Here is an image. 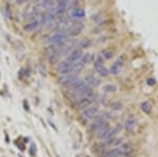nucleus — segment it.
<instances>
[{"label": "nucleus", "instance_id": "6e6552de", "mask_svg": "<svg viewBox=\"0 0 158 157\" xmlns=\"http://www.w3.org/2000/svg\"><path fill=\"white\" fill-rule=\"evenodd\" d=\"M83 30V24L82 23H76V24L72 25L71 28L69 30L68 32V35L69 36H72V37H75V36H78Z\"/></svg>", "mask_w": 158, "mask_h": 157}, {"label": "nucleus", "instance_id": "aec40b11", "mask_svg": "<svg viewBox=\"0 0 158 157\" xmlns=\"http://www.w3.org/2000/svg\"><path fill=\"white\" fill-rule=\"evenodd\" d=\"M141 110L145 112V114H150L151 111H152V104L149 101H145L141 104Z\"/></svg>", "mask_w": 158, "mask_h": 157}, {"label": "nucleus", "instance_id": "9d476101", "mask_svg": "<svg viewBox=\"0 0 158 157\" xmlns=\"http://www.w3.org/2000/svg\"><path fill=\"white\" fill-rule=\"evenodd\" d=\"M134 150V147L131 142H126V144H122L120 147L118 148V151L120 153V155L122 154H129V153H132Z\"/></svg>", "mask_w": 158, "mask_h": 157}, {"label": "nucleus", "instance_id": "b1692460", "mask_svg": "<svg viewBox=\"0 0 158 157\" xmlns=\"http://www.w3.org/2000/svg\"><path fill=\"white\" fill-rule=\"evenodd\" d=\"M59 56H60V53H56V54H53V55L51 56H49V60H50V62L51 63H56L57 61L59 60Z\"/></svg>", "mask_w": 158, "mask_h": 157}, {"label": "nucleus", "instance_id": "ddd939ff", "mask_svg": "<svg viewBox=\"0 0 158 157\" xmlns=\"http://www.w3.org/2000/svg\"><path fill=\"white\" fill-rule=\"evenodd\" d=\"M122 63H123V60H121V61H120V59H119V60H117L116 62H115L114 65L111 66V69H110V70H109V72L111 73V74H113V75H117V74H119V72H120L121 66H122Z\"/></svg>", "mask_w": 158, "mask_h": 157}, {"label": "nucleus", "instance_id": "7ed1b4c3", "mask_svg": "<svg viewBox=\"0 0 158 157\" xmlns=\"http://www.w3.org/2000/svg\"><path fill=\"white\" fill-rule=\"evenodd\" d=\"M82 55H83L82 49H80V47H78V49H74L73 51L69 54V56L66 57V60L73 65V63L77 62L78 60H80V58L82 57Z\"/></svg>", "mask_w": 158, "mask_h": 157}, {"label": "nucleus", "instance_id": "dca6fc26", "mask_svg": "<svg viewBox=\"0 0 158 157\" xmlns=\"http://www.w3.org/2000/svg\"><path fill=\"white\" fill-rule=\"evenodd\" d=\"M85 85H87V83H85V80L79 79V78H77V79H76L75 81L72 83L71 88H73V90L75 91V90H79V89H81V88H83Z\"/></svg>", "mask_w": 158, "mask_h": 157}, {"label": "nucleus", "instance_id": "4be33fe9", "mask_svg": "<svg viewBox=\"0 0 158 157\" xmlns=\"http://www.w3.org/2000/svg\"><path fill=\"white\" fill-rule=\"evenodd\" d=\"M121 142V139L119 138H115V137H112V138L107 139V146H117Z\"/></svg>", "mask_w": 158, "mask_h": 157}, {"label": "nucleus", "instance_id": "412c9836", "mask_svg": "<svg viewBox=\"0 0 158 157\" xmlns=\"http://www.w3.org/2000/svg\"><path fill=\"white\" fill-rule=\"evenodd\" d=\"M101 56L103 57L104 59L109 60V59H112V57L114 56V54H113V52H112L111 50H104V51H102Z\"/></svg>", "mask_w": 158, "mask_h": 157}, {"label": "nucleus", "instance_id": "c85d7f7f", "mask_svg": "<svg viewBox=\"0 0 158 157\" xmlns=\"http://www.w3.org/2000/svg\"><path fill=\"white\" fill-rule=\"evenodd\" d=\"M23 106H24V109H25V111H28L30 110V108H28V104L26 103V100L23 101Z\"/></svg>", "mask_w": 158, "mask_h": 157}, {"label": "nucleus", "instance_id": "f03ea898", "mask_svg": "<svg viewBox=\"0 0 158 157\" xmlns=\"http://www.w3.org/2000/svg\"><path fill=\"white\" fill-rule=\"evenodd\" d=\"M95 100V95H91V96H87V97H82V98L78 99L77 100V108L81 109V110H85V109L91 107V104L94 102Z\"/></svg>", "mask_w": 158, "mask_h": 157}, {"label": "nucleus", "instance_id": "4468645a", "mask_svg": "<svg viewBox=\"0 0 158 157\" xmlns=\"http://www.w3.org/2000/svg\"><path fill=\"white\" fill-rule=\"evenodd\" d=\"M54 4V0H40L38 2V8L42 9H49Z\"/></svg>", "mask_w": 158, "mask_h": 157}, {"label": "nucleus", "instance_id": "0eeeda50", "mask_svg": "<svg viewBox=\"0 0 158 157\" xmlns=\"http://www.w3.org/2000/svg\"><path fill=\"white\" fill-rule=\"evenodd\" d=\"M98 113V109L96 107H88V108L85 109L82 112V117L85 119H91V118L95 117Z\"/></svg>", "mask_w": 158, "mask_h": 157}, {"label": "nucleus", "instance_id": "cd10ccee", "mask_svg": "<svg viewBox=\"0 0 158 157\" xmlns=\"http://www.w3.org/2000/svg\"><path fill=\"white\" fill-rule=\"evenodd\" d=\"M154 83H155L154 79H148V84H149V85H153Z\"/></svg>", "mask_w": 158, "mask_h": 157}, {"label": "nucleus", "instance_id": "a878e982", "mask_svg": "<svg viewBox=\"0 0 158 157\" xmlns=\"http://www.w3.org/2000/svg\"><path fill=\"white\" fill-rule=\"evenodd\" d=\"M112 109H113L114 111H118L121 109V103L119 101H116L114 102V103H112Z\"/></svg>", "mask_w": 158, "mask_h": 157}, {"label": "nucleus", "instance_id": "f8f14e48", "mask_svg": "<svg viewBox=\"0 0 158 157\" xmlns=\"http://www.w3.org/2000/svg\"><path fill=\"white\" fill-rule=\"evenodd\" d=\"M85 81L88 85H90V87H98V85L100 84L99 78L95 77V76L93 75H88L87 77H85Z\"/></svg>", "mask_w": 158, "mask_h": 157}, {"label": "nucleus", "instance_id": "2f4dec72", "mask_svg": "<svg viewBox=\"0 0 158 157\" xmlns=\"http://www.w3.org/2000/svg\"><path fill=\"white\" fill-rule=\"evenodd\" d=\"M118 157H119V156H118Z\"/></svg>", "mask_w": 158, "mask_h": 157}, {"label": "nucleus", "instance_id": "39448f33", "mask_svg": "<svg viewBox=\"0 0 158 157\" xmlns=\"http://www.w3.org/2000/svg\"><path fill=\"white\" fill-rule=\"evenodd\" d=\"M107 127H109V125H107V122L104 120V118H98L92 125L91 131H92V132H98V131H101L102 129H104V128Z\"/></svg>", "mask_w": 158, "mask_h": 157}, {"label": "nucleus", "instance_id": "f257e3e1", "mask_svg": "<svg viewBox=\"0 0 158 157\" xmlns=\"http://www.w3.org/2000/svg\"><path fill=\"white\" fill-rule=\"evenodd\" d=\"M66 40H68V35L66 33L61 32L50 36V38L47 39V43L55 44V46H64Z\"/></svg>", "mask_w": 158, "mask_h": 157}, {"label": "nucleus", "instance_id": "7c9ffc66", "mask_svg": "<svg viewBox=\"0 0 158 157\" xmlns=\"http://www.w3.org/2000/svg\"><path fill=\"white\" fill-rule=\"evenodd\" d=\"M37 1H40V0H37Z\"/></svg>", "mask_w": 158, "mask_h": 157}, {"label": "nucleus", "instance_id": "1a4fd4ad", "mask_svg": "<svg viewBox=\"0 0 158 157\" xmlns=\"http://www.w3.org/2000/svg\"><path fill=\"white\" fill-rule=\"evenodd\" d=\"M94 66H95V70H96V72L100 76H102V77H107V76L109 75V73H110L109 70H107V68H105V66L103 65V63L96 62V61H95Z\"/></svg>", "mask_w": 158, "mask_h": 157}, {"label": "nucleus", "instance_id": "f3484780", "mask_svg": "<svg viewBox=\"0 0 158 157\" xmlns=\"http://www.w3.org/2000/svg\"><path fill=\"white\" fill-rule=\"evenodd\" d=\"M135 125H136V119L134 117H131V118H129V119L126 120V129L129 130V131H131V130H133L134 128H135Z\"/></svg>", "mask_w": 158, "mask_h": 157}, {"label": "nucleus", "instance_id": "393cba45", "mask_svg": "<svg viewBox=\"0 0 158 157\" xmlns=\"http://www.w3.org/2000/svg\"><path fill=\"white\" fill-rule=\"evenodd\" d=\"M38 70H39V73H40V75H41L42 77H45V76H47V70H45V65H44L40 63Z\"/></svg>", "mask_w": 158, "mask_h": 157}, {"label": "nucleus", "instance_id": "20e7f679", "mask_svg": "<svg viewBox=\"0 0 158 157\" xmlns=\"http://www.w3.org/2000/svg\"><path fill=\"white\" fill-rule=\"evenodd\" d=\"M77 79L76 74H63L59 78V83L64 87H71L72 83Z\"/></svg>", "mask_w": 158, "mask_h": 157}, {"label": "nucleus", "instance_id": "423d86ee", "mask_svg": "<svg viewBox=\"0 0 158 157\" xmlns=\"http://www.w3.org/2000/svg\"><path fill=\"white\" fill-rule=\"evenodd\" d=\"M71 68H72V63H70L66 60H63V61H61V62H59L57 70H58V72L62 75L71 74Z\"/></svg>", "mask_w": 158, "mask_h": 157}, {"label": "nucleus", "instance_id": "2eb2a0df", "mask_svg": "<svg viewBox=\"0 0 158 157\" xmlns=\"http://www.w3.org/2000/svg\"><path fill=\"white\" fill-rule=\"evenodd\" d=\"M40 24V21L39 20H32L31 22L26 23L24 25V30L28 31V32H31V31H34L36 30Z\"/></svg>", "mask_w": 158, "mask_h": 157}, {"label": "nucleus", "instance_id": "bb28decb", "mask_svg": "<svg viewBox=\"0 0 158 157\" xmlns=\"http://www.w3.org/2000/svg\"><path fill=\"white\" fill-rule=\"evenodd\" d=\"M30 151H31V155H34V154H35V146H34V144H32V146H31Z\"/></svg>", "mask_w": 158, "mask_h": 157}, {"label": "nucleus", "instance_id": "9b49d317", "mask_svg": "<svg viewBox=\"0 0 158 157\" xmlns=\"http://www.w3.org/2000/svg\"><path fill=\"white\" fill-rule=\"evenodd\" d=\"M71 17L73 19H83L85 17V12L80 8H75L72 9Z\"/></svg>", "mask_w": 158, "mask_h": 157}, {"label": "nucleus", "instance_id": "a211bd4d", "mask_svg": "<svg viewBox=\"0 0 158 157\" xmlns=\"http://www.w3.org/2000/svg\"><path fill=\"white\" fill-rule=\"evenodd\" d=\"M118 156H120V153H119L118 149L110 150V151L105 152L104 155H102V157H118Z\"/></svg>", "mask_w": 158, "mask_h": 157}, {"label": "nucleus", "instance_id": "6ab92c4d", "mask_svg": "<svg viewBox=\"0 0 158 157\" xmlns=\"http://www.w3.org/2000/svg\"><path fill=\"white\" fill-rule=\"evenodd\" d=\"M102 90H103L105 93H115L117 91V87L115 84H111V83H109V84L103 85Z\"/></svg>", "mask_w": 158, "mask_h": 157}, {"label": "nucleus", "instance_id": "5701e85b", "mask_svg": "<svg viewBox=\"0 0 158 157\" xmlns=\"http://www.w3.org/2000/svg\"><path fill=\"white\" fill-rule=\"evenodd\" d=\"M91 44H92V40L85 39V40H82V41L79 42V47H80V49H85V47H90Z\"/></svg>", "mask_w": 158, "mask_h": 157}, {"label": "nucleus", "instance_id": "c756f323", "mask_svg": "<svg viewBox=\"0 0 158 157\" xmlns=\"http://www.w3.org/2000/svg\"><path fill=\"white\" fill-rule=\"evenodd\" d=\"M24 2H26V0H16V3L17 4H22Z\"/></svg>", "mask_w": 158, "mask_h": 157}]
</instances>
